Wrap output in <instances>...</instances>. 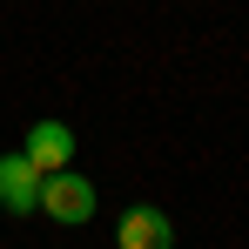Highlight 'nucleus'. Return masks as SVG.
<instances>
[{"label":"nucleus","mask_w":249,"mask_h":249,"mask_svg":"<svg viewBox=\"0 0 249 249\" xmlns=\"http://www.w3.org/2000/svg\"><path fill=\"white\" fill-rule=\"evenodd\" d=\"M41 215L68 222V229H81L88 215H94V182H88V175H74V168L41 175Z\"/></svg>","instance_id":"1"},{"label":"nucleus","mask_w":249,"mask_h":249,"mask_svg":"<svg viewBox=\"0 0 249 249\" xmlns=\"http://www.w3.org/2000/svg\"><path fill=\"white\" fill-rule=\"evenodd\" d=\"M115 249H175V222H168L155 202H135V209H122V222H115Z\"/></svg>","instance_id":"2"},{"label":"nucleus","mask_w":249,"mask_h":249,"mask_svg":"<svg viewBox=\"0 0 249 249\" xmlns=\"http://www.w3.org/2000/svg\"><path fill=\"white\" fill-rule=\"evenodd\" d=\"M20 155H27V162L41 168V175H54V168H68V162H74V128H68V122H54V115H41V122L27 128Z\"/></svg>","instance_id":"3"},{"label":"nucleus","mask_w":249,"mask_h":249,"mask_svg":"<svg viewBox=\"0 0 249 249\" xmlns=\"http://www.w3.org/2000/svg\"><path fill=\"white\" fill-rule=\"evenodd\" d=\"M0 209L7 215H34L41 209V168L27 155H0Z\"/></svg>","instance_id":"4"}]
</instances>
